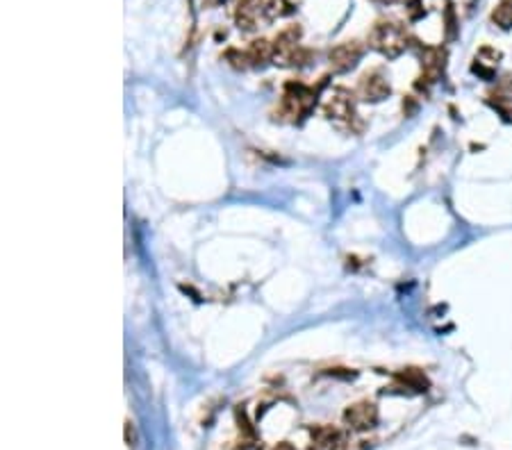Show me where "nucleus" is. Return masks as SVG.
I'll return each mask as SVG.
<instances>
[{
	"instance_id": "obj_1",
	"label": "nucleus",
	"mask_w": 512,
	"mask_h": 450,
	"mask_svg": "<svg viewBox=\"0 0 512 450\" xmlns=\"http://www.w3.org/2000/svg\"><path fill=\"white\" fill-rule=\"evenodd\" d=\"M369 45L385 57L394 59L408 48V34L403 25L394 21H378L369 32Z\"/></svg>"
},
{
	"instance_id": "obj_14",
	"label": "nucleus",
	"mask_w": 512,
	"mask_h": 450,
	"mask_svg": "<svg viewBox=\"0 0 512 450\" xmlns=\"http://www.w3.org/2000/svg\"><path fill=\"white\" fill-rule=\"evenodd\" d=\"M125 444L127 446H134L137 444V433H134L132 421H125Z\"/></svg>"
},
{
	"instance_id": "obj_9",
	"label": "nucleus",
	"mask_w": 512,
	"mask_h": 450,
	"mask_svg": "<svg viewBox=\"0 0 512 450\" xmlns=\"http://www.w3.org/2000/svg\"><path fill=\"white\" fill-rule=\"evenodd\" d=\"M446 69V50L440 45H428L422 50V71L428 82H435L442 78Z\"/></svg>"
},
{
	"instance_id": "obj_5",
	"label": "nucleus",
	"mask_w": 512,
	"mask_h": 450,
	"mask_svg": "<svg viewBox=\"0 0 512 450\" xmlns=\"http://www.w3.org/2000/svg\"><path fill=\"white\" fill-rule=\"evenodd\" d=\"M389 91L392 87L385 73L380 69H371L360 78L355 94H358L360 100H367V103H378V100H385L389 96Z\"/></svg>"
},
{
	"instance_id": "obj_6",
	"label": "nucleus",
	"mask_w": 512,
	"mask_h": 450,
	"mask_svg": "<svg viewBox=\"0 0 512 450\" xmlns=\"http://www.w3.org/2000/svg\"><path fill=\"white\" fill-rule=\"evenodd\" d=\"M344 423L351 430H358V433H362V430H371L378 423V407L369 400L353 402V405L346 407V412H344Z\"/></svg>"
},
{
	"instance_id": "obj_8",
	"label": "nucleus",
	"mask_w": 512,
	"mask_h": 450,
	"mask_svg": "<svg viewBox=\"0 0 512 450\" xmlns=\"http://www.w3.org/2000/svg\"><path fill=\"white\" fill-rule=\"evenodd\" d=\"M312 444H314V450H346V446H349V437H346V433L340 428L324 426V428L312 430Z\"/></svg>"
},
{
	"instance_id": "obj_17",
	"label": "nucleus",
	"mask_w": 512,
	"mask_h": 450,
	"mask_svg": "<svg viewBox=\"0 0 512 450\" xmlns=\"http://www.w3.org/2000/svg\"><path fill=\"white\" fill-rule=\"evenodd\" d=\"M376 3H392V0H376Z\"/></svg>"
},
{
	"instance_id": "obj_15",
	"label": "nucleus",
	"mask_w": 512,
	"mask_h": 450,
	"mask_svg": "<svg viewBox=\"0 0 512 450\" xmlns=\"http://www.w3.org/2000/svg\"><path fill=\"white\" fill-rule=\"evenodd\" d=\"M446 23H449V25H446V30H449V36H451V39H453V36H455V30H453V27H455V14H453V5H449V9H446Z\"/></svg>"
},
{
	"instance_id": "obj_7",
	"label": "nucleus",
	"mask_w": 512,
	"mask_h": 450,
	"mask_svg": "<svg viewBox=\"0 0 512 450\" xmlns=\"http://www.w3.org/2000/svg\"><path fill=\"white\" fill-rule=\"evenodd\" d=\"M362 43L358 41H344L340 45H335V48L328 52V62H331V69L335 73H346V71H351L355 64L360 62L362 57Z\"/></svg>"
},
{
	"instance_id": "obj_11",
	"label": "nucleus",
	"mask_w": 512,
	"mask_h": 450,
	"mask_svg": "<svg viewBox=\"0 0 512 450\" xmlns=\"http://www.w3.org/2000/svg\"><path fill=\"white\" fill-rule=\"evenodd\" d=\"M396 378H399V382H403L408 389H415V391H426L428 389L426 375H424V371H419V369H406V371H401Z\"/></svg>"
},
{
	"instance_id": "obj_2",
	"label": "nucleus",
	"mask_w": 512,
	"mask_h": 450,
	"mask_svg": "<svg viewBox=\"0 0 512 450\" xmlns=\"http://www.w3.org/2000/svg\"><path fill=\"white\" fill-rule=\"evenodd\" d=\"M314 96H317L314 89L300 85V82H289V85L285 87V94H282V98H280L278 116L282 118V121L294 123L298 116L310 112V107L314 105Z\"/></svg>"
},
{
	"instance_id": "obj_4",
	"label": "nucleus",
	"mask_w": 512,
	"mask_h": 450,
	"mask_svg": "<svg viewBox=\"0 0 512 450\" xmlns=\"http://www.w3.org/2000/svg\"><path fill=\"white\" fill-rule=\"evenodd\" d=\"M324 114L331 118V121L340 123L349 130H358L353 123H358V114H355V105H353V96L346 89H335L331 96L326 98L324 103Z\"/></svg>"
},
{
	"instance_id": "obj_10",
	"label": "nucleus",
	"mask_w": 512,
	"mask_h": 450,
	"mask_svg": "<svg viewBox=\"0 0 512 450\" xmlns=\"http://www.w3.org/2000/svg\"><path fill=\"white\" fill-rule=\"evenodd\" d=\"M246 57H249V64L253 66H262L264 62L273 59V45L267 39H255L249 50H246Z\"/></svg>"
},
{
	"instance_id": "obj_3",
	"label": "nucleus",
	"mask_w": 512,
	"mask_h": 450,
	"mask_svg": "<svg viewBox=\"0 0 512 450\" xmlns=\"http://www.w3.org/2000/svg\"><path fill=\"white\" fill-rule=\"evenodd\" d=\"M300 30L296 25L285 27L273 41V59L276 64H282V66H289V64H305L307 59V50L300 48Z\"/></svg>"
},
{
	"instance_id": "obj_13",
	"label": "nucleus",
	"mask_w": 512,
	"mask_h": 450,
	"mask_svg": "<svg viewBox=\"0 0 512 450\" xmlns=\"http://www.w3.org/2000/svg\"><path fill=\"white\" fill-rule=\"evenodd\" d=\"M408 14H410V18H413V21H417V18H422L424 14H426V9L422 7V0H408Z\"/></svg>"
},
{
	"instance_id": "obj_12",
	"label": "nucleus",
	"mask_w": 512,
	"mask_h": 450,
	"mask_svg": "<svg viewBox=\"0 0 512 450\" xmlns=\"http://www.w3.org/2000/svg\"><path fill=\"white\" fill-rule=\"evenodd\" d=\"M492 21H494L501 30H510L512 27V0H501L492 12Z\"/></svg>"
},
{
	"instance_id": "obj_16",
	"label": "nucleus",
	"mask_w": 512,
	"mask_h": 450,
	"mask_svg": "<svg viewBox=\"0 0 512 450\" xmlns=\"http://www.w3.org/2000/svg\"><path fill=\"white\" fill-rule=\"evenodd\" d=\"M271 450H294V446L287 444V442H282V444H278L276 448H271Z\"/></svg>"
}]
</instances>
